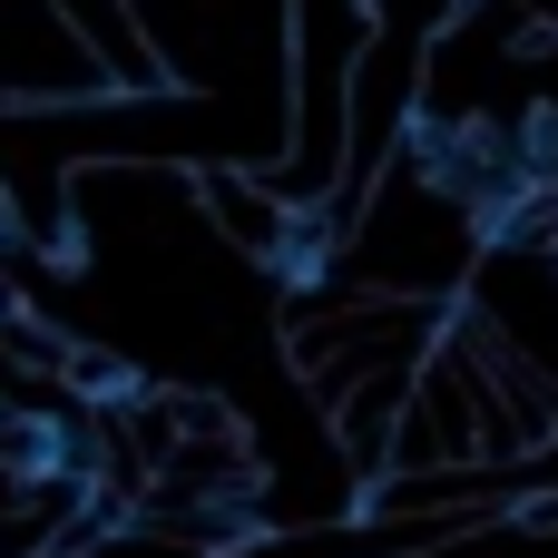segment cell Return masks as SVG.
<instances>
[{
  "instance_id": "3",
  "label": "cell",
  "mask_w": 558,
  "mask_h": 558,
  "mask_svg": "<svg viewBox=\"0 0 558 558\" xmlns=\"http://www.w3.org/2000/svg\"><path fill=\"white\" fill-rule=\"evenodd\" d=\"M530 10H539V20H558V0H530Z\"/></svg>"
},
{
  "instance_id": "2",
  "label": "cell",
  "mask_w": 558,
  "mask_h": 558,
  "mask_svg": "<svg viewBox=\"0 0 558 558\" xmlns=\"http://www.w3.org/2000/svg\"><path fill=\"white\" fill-rule=\"evenodd\" d=\"M59 10L88 29V49L118 69V88H128V98H167V59H157V39H147L137 0H59Z\"/></svg>"
},
{
  "instance_id": "1",
  "label": "cell",
  "mask_w": 558,
  "mask_h": 558,
  "mask_svg": "<svg viewBox=\"0 0 558 558\" xmlns=\"http://www.w3.org/2000/svg\"><path fill=\"white\" fill-rule=\"evenodd\" d=\"M10 29H0V108H78V98H108L118 69L88 49V29L59 10V0H0Z\"/></svg>"
}]
</instances>
